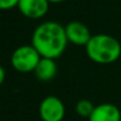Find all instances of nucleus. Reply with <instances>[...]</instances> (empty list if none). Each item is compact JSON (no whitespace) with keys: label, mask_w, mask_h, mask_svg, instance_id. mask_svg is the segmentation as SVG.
Listing matches in <instances>:
<instances>
[{"label":"nucleus","mask_w":121,"mask_h":121,"mask_svg":"<svg viewBox=\"0 0 121 121\" xmlns=\"http://www.w3.org/2000/svg\"><path fill=\"white\" fill-rule=\"evenodd\" d=\"M5 77H6L5 69L3 68V65H1V64H0V87H1V84L4 83V81H5Z\"/></svg>","instance_id":"nucleus-11"},{"label":"nucleus","mask_w":121,"mask_h":121,"mask_svg":"<svg viewBox=\"0 0 121 121\" xmlns=\"http://www.w3.org/2000/svg\"><path fill=\"white\" fill-rule=\"evenodd\" d=\"M39 116L42 121H62L65 116L63 101L53 95L44 97L39 104Z\"/></svg>","instance_id":"nucleus-4"},{"label":"nucleus","mask_w":121,"mask_h":121,"mask_svg":"<svg viewBox=\"0 0 121 121\" xmlns=\"http://www.w3.org/2000/svg\"><path fill=\"white\" fill-rule=\"evenodd\" d=\"M40 58V55L32 45H22L12 52L11 64L18 73H33Z\"/></svg>","instance_id":"nucleus-3"},{"label":"nucleus","mask_w":121,"mask_h":121,"mask_svg":"<svg viewBox=\"0 0 121 121\" xmlns=\"http://www.w3.org/2000/svg\"><path fill=\"white\" fill-rule=\"evenodd\" d=\"M65 27L57 22H45L39 24L31 39V45L38 51L40 57L57 59L63 55L68 45Z\"/></svg>","instance_id":"nucleus-1"},{"label":"nucleus","mask_w":121,"mask_h":121,"mask_svg":"<svg viewBox=\"0 0 121 121\" xmlns=\"http://www.w3.org/2000/svg\"><path fill=\"white\" fill-rule=\"evenodd\" d=\"M88 121H121V112L113 103L95 106Z\"/></svg>","instance_id":"nucleus-7"},{"label":"nucleus","mask_w":121,"mask_h":121,"mask_svg":"<svg viewBox=\"0 0 121 121\" xmlns=\"http://www.w3.org/2000/svg\"><path fill=\"white\" fill-rule=\"evenodd\" d=\"M33 73H35L36 78L42 82L51 81L57 75V64L55 62V59L42 57Z\"/></svg>","instance_id":"nucleus-8"},{"label":"nucleus","mask_w":121,"mask_h":121,"mask_svg":"<svg viewBox=\"0 0 121 121\" xmlns=\"http://www.w3.org/2000/svg\"><path fill=\"white\" fill-rule=\"evenodd\" d=\"M48 0H19L18 10L29 19H40L49 11Z\"/></svg>","instance_id":"nucleus-6"},{"label":"nucleus","mask_w":121,"mask_h":121,"mask_svg":"<svg viewBox=\"0 0 121 121\" xmlns=\"http://www.w3.org/2000/svg\"><path fill=\"white\" fill-rule=\"evenodd\" d=\"M49 4H58V3H63L64 0H48Z\"/></svg>","instance_id":"nucleus-12"},{"label":"nucleus","mask_w":121,"mask_h":121,"mask_svg":"<svg viewBox=\"0 0 121 121\" xmlns=\"http://www.w3.org/2000/svg\"><path fill=\"white\" fill-rule=\"evenodd\" d=\"M65 27V35L68 38V42L78 46H84L88 44V42L91 38V33L87 25H84L81 22H70L67 24Z\"/></svg>","instance_id":"nucleus-5"},{"label":"nucleus","mask_w":121,"mask_h":121,"mask_svg":"<svg viewBox=\"0 0 121 121\" xmlns=\"http://www.w3.org/2000/svg\"><path fill=\"white\" fill-rule=\"evenodd\" d=\"M94 108H95V104H94L90 100H87V99L80 100V101L76 103V107H75L76 113H77L80 116L87 117V119H89V116L91 115Z\"/></svg>","instance_id":"nucleus-9"},{"label":"nucleus","mask_w":121,"mask_h":121,"mask_svg":"<svg viewBox=\"0 0 121 121\" xmlns=\"http://www.w3.org/2000/svg\"><path fill=\"white\" fill-rule=\"evenodd\" d=\"M19 4V0H0V10L7 11L17 7Z\"/></svg>","instance_id":"nucleus-10"},{"label":"nucleus","mask_w":121,"mask_h":121,"mask_svg":"<svg viewBox=\"0 0 121 121\" xmlns=\"http://www.w3.org/2000/svg\"><path fill=\"white\" fill-rule=\"evenodd\" d=\"M86 52L94 63L103 65L112 64L121 56V44L113 36L99 33L91 36L86 45Z\"/></svg>","instance_id":"nucleus-2"}]
</instances>
